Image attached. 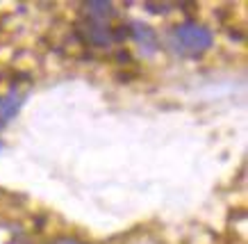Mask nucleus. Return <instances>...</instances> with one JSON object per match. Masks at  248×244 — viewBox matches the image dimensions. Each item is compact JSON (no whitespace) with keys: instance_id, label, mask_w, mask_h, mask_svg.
I'll return each instance as SVG.
<instances>
[{"instance_id":"0eeeda50","label":"nucleus","mask_w":248,"mask_h":244,"mask_svg":"<svg viewBox=\"0 0 248 244\" xmlns=\"http://www.w3.org/2000/svg\"><path fill=\"white\" fill-rule=\"evenodd\" d=\"M50 244H84V242L76 240V237H55Z\"/></svg>"},{"instance_id":"f257e3e1","label":"nucleus","mask_w":248,"mask_h":244,"mask_svg":"<svg viewBox=\"0 0 248 244\" xmlns=\"http://www.w3.org/2000/svg\"><path fill=\"white\" fill-rule=\"evenodd\" d=\"M169 44L178 55L182 57H201L207 53L214 44V34L210 28H205L203 23L196 21H185L178 23L169 34Z\"/></svg>"},{"instance_id":"7ed1b4c3","label":"nucleus","mask_w":248,"mask_h":244,"mask_svg":"<svg viewBox=\"0 0 248 244\" xmlns=\"http://www.w3.org/2000/svg\"><path fill=\"white\" fill-rule=\"evenodd\" d=\"M128 32H130V37L135 39V44L139 46V50H141L143 55H155L159 50L157 32L153 30L151 25L135 21V23H132V28H128Z\"/></svg>"},{"instance_id":"f03ea898","label":"nucleus","mask_w":248,"mask_h":244,"mask_svg":"<svg viewBox=\"0 0 248 244\" xmlns=\"http://www.w3.org/2000/svg\"><path fill=\"white\" fill-rule=\"evenodd\" d=\"M78 30H80V34H82L87 44L96 48H107L114 44V28H109L107 23H98V21L87 18L84 23L78 25Z\"/></svg>"},{"instance_id":"20e7f679","label":"nucleus","mask_w":248,"mask_h":244,"mask_svg":"<svg viewBox=\"0 0 248 244\" xmlns=\"http://www.w3.org/2000/svg\"><path fill=\"white\" fill-rule=\"evenodd\" d=\"M23 98L25 96L18 94L16 89H9L5 96H0V130L14 119V114H18V110L23 105Z\"/></svg>"},{"instance_id":"423d86ee","label":"nucleus","mask_w":248,"mask_h":244,"mask_svg":"<svg viewBox=\"0 0 248 244\" xmlns=\"http://www.w3.org/2000/svg\"><path fill=\"white\" fill-rule=\"evenodd\" d=\"M146 9H148L151 14H166V12H169L166 5H153V2H146Z\"/></svg>"},{"instance_id":"39448f33","label":"nucleus","mask_w":248,"mask_h":244,"mask_svg":"<svg viewBox=\"0 0 248 244\" xmlns=\"http://www.w3.org/2000/svg\"><path fill=\"white\" fill-rule=\"evenodd\" d=\"M84 9H87L91 21H98V23H105V21L116 16V9H114L112 2H103V0H91L84 5Z\"/></svg>"}]
</instances>
